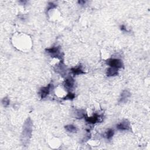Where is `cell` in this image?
Wrapping results in <instances>:
<instances>
[{
  "label": "cell",
  "instance_id": "cell-1",
  "mask_svg": "<svg viewBox=\"0 0 150 150\" xmlns=\"http://www.w3.org/2000/svg\"><path fill=\"white\" fill-rule=\"evenodd\" d=\"M32 126L33 123L32 120L30 118H28L24 123L21 135V140L24 144H28L31 138L32 133Z\"/></svg>",
  "mask_w": 150,
  "mask_h": 150
},
{
  "label": "cell",
  "instance_id": "cell-2",
  "mask_svg": "<svg viewBox=\"0 0 150 150\" xmlns=\"http://www.w3.org/2000/svg\"><path fill=\"white\" fill-rule=\"evenodd\" d=\"M45 52L52 58L58 59L60 61H63L64 54L62 51L60 46H52L51 48H47L45 49Z\"/></svg>",
  "mask_w": 150,
  "mask_h": 150
},
{
  "label": "cell",
  "instance_id": "cell-3",
  "mask_svg": "<svg viewBox=\"0 0 150 150\" xmlns=\"http://www.w3.org/2000/svg\"><path fill=\"white\" fill-rule=\"evenodd\" d=\"M106 63L110 67L116 69L124 68V63L123 61L118 58H109L106 61Z\"/></svg>",
  "mask_w": 150,
  "mask_h": 150
},
{
  "label": "cell",
  "instance_id": "cell-4",
  "mask_svg": "<svg viewBox=\"0 0 150 150\" xmlns=\"http://www.w3.org/2000/svg\"><path fill=\"white\" fill-rule=\"evenodd\" d=\"M85 119L87 123L89 124H95L97 123L102 122L103 119V116L102 115L95 113L91 117H89L87 115H86Z\"/></svg>",
  "mask_w": 150,
  "mask_h": 150
},
{
  "label": "cell",
  "instance_id": "cell-5",
  "mask_svg": "<svg viewBox=\"0 0 150 150\" xmlns=\"http://www.w3.org/2000/svg\"><path fill=\"white\" fill-rule=\"evenodd\" d=\"M54 88V85L53 83H50L48 85V86L41 87L39 91V95L41 99H44L45 97H46L49 93L52 91V90Z\"/></svg>",
  "mask_w": 150,
  "mask_h": 150
},
{
  "label": "cell",
  "instance_id": "cell-6",
  "mask_svg": "<svg viewBox=\"0 0 150 150\" xmlns=\"http://www.w3.org/2000/svg\"><path fill=\"white\" fill-rule=\"evenodd\" d=\"M54 70L55 72L61 74V76H65L67 72V69L66 65L63 62V61H60L59 63L55 66Z\"/></svg>",
  "mask_w": 150,
  "mask_h": 150
},
{
  "label": "cell",
  "instance_id": "cell-7",
  "mask_svg": "<svg viewBox=\"0 0 150 150\" xmlns=\"http://www.w3.org/2000/svg\"><path fill=\"white\" fill-rule=\"evenodd\" d=\"M116 128L117 130L120 131H131V125L130 122L127 120L124 119L120 123L117 124L116 125Z\"/></svg>",
  "mask_w": 150,
  "mask_h": 150
},
{
  "label": "cell",
  "instance_id": "cell-8",
  "mask_svg": "<svg viewBox=\"0 0 150 150\" xmlns=\"http://www.w3.org/2000/svg\"><path fill=\"white\" fill-rule=\"evenodd\" d=\"M63 86L67 90H72L74 86V80L72 76L68 77L63 82Z\"/></svg>",
  "mask_w": 150,
  "mask_h": 150
},
{
  "label": "cell",
  "instance_id": "cell-9",
  "mask_svg": "<svg viewBox=\"0 0 150 150\" xmlns=\"http://www.w3.org/2000/svg\"><path fill=\"white\" fill-rule=\"evenodd\" d=\"M131 94L128 90H123L121 93V95L119 99V103H123L127 102L128 100L131 97Z\"/></svg>",
  "mask_w": 150,
  "mask_h": 150
},
{
  "label": "cell",
  "instance_id": "cell-10",
  "mask_svg": "<svg viewBox=\"0 0 150 150\" xmlns=\"http://www.w3.org/2000/svg\"><path fill=\"white\" fill-rule=\"evenodd\" d=\"M70 72L74 76H76V75H79V74H84L86 73V72L83 70L82 68V66L81 65H79L77 67L71 68Z\"/></svg>",
  "mask_w": 150,
  "mask_h": 150
},
{
  "label": "cell",
  "instance_id": "cell-11",
  "mask_svg": "<svg viewBox=\"0 0 150 150\" xmlns=\"http://www.w3.org/2000/svg\"><path fill=\"white\" fill-rule=\"evenodd\" d=\"M119 74V69L115 68H108L106 70V75L107 77H114Z\"/></svg>",
  "mask_w": 150,
  "mask_h": 150
},
{
  "label": "cell",
  "instance_id": "cell-12",
  "mask_svg": "<svg viewBox=\"0 0 150 150\" xmlns=\"http://www.w3.org/2000/svg\"><path fill=\"white\" fill-rule=\"evenodd\" d=\"M74 114L75 118H76L78 119H82L83 118H85V116L87 115L86 111L83 109L75 110Z\"/></svg>",
  "mask_w": 150,
  "mask_h": 150
},
{
  "label": "cell",
  "instance_id": "cell-13",
  "mask_svg": "<svg viewBox=\"0 0 150 150\" xmlns=\"http://www.w3.org/2000/svg\"><path fill=\"white\" fill-rule=\"evenodd\" d=\"M114 134H115V130L113 129L109 128L106 131V132L104 133V137L107 140H111L112 137L114 136Z\"/></svg>",
  "mask_w": 150,
  "mask_h": 150
},
{
  "label": "cell",
  "instance_id": "cell-14",
  "mask_svg": "<svg viewBox=\"0 0 150 150\" xmlns=\"http://www.w3.org/2000/svg\"><path fill=\"white\" fill-rule=\"evenodd\" d=\"M65 129L66 130V131L70 133H76L78 131V128L77 127L72 124H69V125H66L65 126Z\"/></svg>",
  "mask_w": 150,
  "mask_h": 150
},
{
  "label": "cell",
  "instance_id": "cell-15",
  "mask_svg": "<svg viewBox=\"0 0 150 150\" xmlns=\"http://www.w3.org/2000/svg\"><path fill=\"white\" fill-rule=\"evenodd\" d=\"M75 97H76V96H75L74 93H73L71 91H69L66 95V96H65L64 97H63L62 99L63 100H73L75 98Z\"/></svg>",
  "mask_w": 150,
  "mask_h": 150
},
{
  "label": "cell",
  "instance_id": "cell-16",
  "mask_svg": "<svg viewBox=\"0 0 150 150\" xmlns=\"http://www.w3.org/2000/svg\"><path fill=\"white\" fill-rule=\"evenodd\" d=\"M56 7H57V5H56L55 3H52V2H50L48 4V6H47V8H46V12H48L50 10L54 9Z\"/></svg>",
  "mask_w": 150,
  "mask_h": 150
},
{
  "label": "cell",
  "instance_id": "cell-17",
  "mask_svg": "<svg viewBox=\"0 0 150 150\" xmlns=\"http://www.w3.org/2000/svg\"><path fill=\"white\" fill-rule=\"evenodd\" d=\"M2 104L4 107H7L10 104V100L7 97H4L2 100Z\"/></svg>",
  "mask_w": 150,
  "mask_h": 150
},
{
  "label": "cell",
  "instance_id": "cell-18",
  "mask_svg": "<svg viewBox=\"0 0 150 150\" xmlns=\"http://www.w3.org/2000/svg\"><path fill=\"white\" fill-rule=\"evenodd\" d=\"M120 30L124 32H130V31L128 30V29L127 28V27L124 25H120Z\"/></svg>",
  "mask_w": 150,
  "mask_h": 150
},
{
  "label": "cell",
  "instance_id": "cell-19",
  "mask_svg": "<svg viewBox=\"0 0 150 150\" xmlns=\"http://www.w3.org/2000/svg\"><path fill=\"white\" fill-rule=\"evenodd\" d=\"M90 137H91V134H90V133H88L86 134V136L85 137V138H84V139H83V141H88V140L90 138Z\"/></svg>",
  "mask_w": 150,
  "mask_h": 150
},
{
  "label": "cell",
  "instance_id": "cell-20",
  "mask_svg": "<svg viewBox=\"0 0 150 150\" xmlns=\"http://www.w3.org/2000/svg\"><path fill=\"white\" fill-rule=\"evenodd\" d=\"M78 3H79L80 5H85V3H86V1H78Z\"/></svg>",
  "mask_w": 150,
  "mask_h": 150
}]
</instances>
